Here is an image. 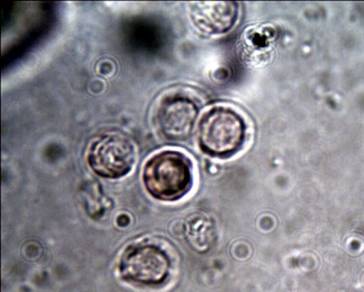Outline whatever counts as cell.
I'll return each instance as SVG.
<instances>
[{
  "instance_id": "cell-1",
  "label": "cell",
  "mask_w": 364,
  "mask_h": 292,
  "mask_svg": "<svg viewBox=\"0 0 364 292\" xmlns=\"http://www.w3.org/2000/svg\"><path fill=\"white\" fill-rule=\"evenodd\" d=\"M143 182L146 190L154 199L179 201L194 185L193 162L178 150H161L146 162Z\"/></svg>"
},
{
  "instance_id": "cell-2",
  "label": "cell",
  "mask_w": 364,
  "mask_h": 292,
  "mask_svg": "<svg viewBox=\"0 0 364 292\" xmlns=\"http://www.w3.org/2000/svg\"><path fill=\"white\" fill-rule=\"evenodd\" d=\"M244 116L227 105H215L203 114L198 125V142L204 154L228 159L240 152L247 140Z\"/></svg>"
},
{
  "instance_id": "cell-3",
  "label": "cell",
  "mask_w": 364,
  "mask_h": 292,
  "mask_svg": "<svg viewBox=\"0 0 364 292\" xmlns=\"http://www.w3.org/2000/svg\"><path fill=\"white\" fill-rule=\"evenodd\" d=\"M171 265L165 249L151 242H140L125 249L121 256L119 271L127 282L157 286L170 277Z\"/></svg>"
},
{
  "instance_id": "cell-4",
  "label": "cell",
  "mask_w": 364,
  "mask_h": 292,
  "mask_svg": "<svg viewBox=\"0 0 364 292\" xmlns=\"http://www.w3.org/2000/svg\"><path fill=\"white\" fill-rule=\"evenodd\" d=\"M134 143L124 135L105 134L90 147L87 161L96 174L107 179H120L132 172L136 162Z\"/></svg>"
},
{
  "instance_id": "cell-5",
  "label": "cell",
  "mask_w": 364,
  "mask_h": 292,
  "mask_svg": "<svg viewBox=\"0 0 364 292\" xmlns=\"http://www.w3.org/2000/svg\"><path fill=\"white\" fill-rule=\"evenodd\" d=\"M200 107L197 100L186 94H168L159 102L155 110V125L157 131L172 142L188 140L192 135Z\"/></svg>"
},
{
  "instance_id": "cell-6",
  "label": "cell",
  "mask_w": 364,
  "mask_h": 292,
  "mask_svg": "<svg viewBox=\"0 0 364 292\" xmlns=\"http://www.w3.org/2000/svg\"><path fill=\"white\" fill-rule=\"evenodd\" d=\"M237 2L199 1L191 4L190 16L200 33L222 35L230 31L238 19Z\"/></svg>"
}]
</instances>
